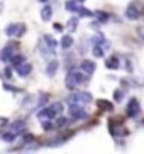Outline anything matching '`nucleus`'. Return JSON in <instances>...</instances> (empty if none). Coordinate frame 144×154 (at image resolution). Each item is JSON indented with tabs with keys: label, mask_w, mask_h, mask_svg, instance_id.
<instances>
[{
	"label": "nucleus",
	"mask_w": 144,
	"mask_h": 154,
	"mask_svg": "<svg viewBox=\"0 0 144 154\" xmlns=\"http://www.w3.org/2000/svg\"><path fill=\"white\" fill-rule=\"evenodd\" d=\"M61 112H63V105L58 102V103H53L51 107L42 109L39 113H37V117H39L41 120H46V119H49V120H51V119H54L56 115H59Z\"/></svg>",
	"instance_id": "nucleus-1"
},
{
	"label": "nucleus",
	"mask_w": 144,
	"mask_h": 154,
	"mask_svg": "<svg viewBox=\"0 0 144 154\" xmlns=\"http://www.w3.org/2000/svg\"><path fill=\"white\" fill-rule=\"evenodd\" d=\"M44 42H46V46L49 48V49H56V46H58V41L54 39L53 36H44Z\"/></svg>",
	"instance_id": "nucleus-17"
},
{
	"label": "nucleus",
	"mask_w": 144,
	"mask_h": 154,
	"mask_svg": "<svg viewBox=\"0 0 144 154\" xmlns=\"http://www.w3.org/2000/svg\"><path fill=\"white\" fill-rule=\"evenodd\" d=\"M39 2H48V0H39Z\"/></svg>",
	"instance_id": "nucleus-33"
},
{
	"label": "nucleus",
	"mask_w": 144,
	"mask_h": 154,
	"mask_svg": "<svg viewBox=\"0 0 144 154\" xmlns=\"http://www.w3.org/2000/svg\"><path fill=\"white\" fill-rule=\"evenodd\" d=\"M39 49H41V56H44V58H49V56H51V54H53V53H54L53 49H49V48L46 46V42H44V41L41 42Z\"/></svg>",
	"instance_id": "nucleus-16"
},
{
	"label": "nucleus",
	"mask_w": 144,
	"mask_h": 154,
	"mask_svg": "<svg viewBox=\"0 0 144 154\" xmlns=\"http://www.w3.org/2000/svg\"><path fill=\"white\" fill-rule=\"evenodd\" d=\"M92 53H93L95 58H102V56H104V48H102V46H93Z\"/></svg>",
	"instance_id": "nucleus-21"
},
{
	"label": "nucleus",
	"mask_w": 144,
	"mask_h": 154,
	"mask_svg": "<svg viewBox=\"0 0 144 154\" xmlns=\"http://www.w3.org/2000/svg\"><path fill=\"white\" fill-rule=\"evenodd\" d=\"M26 32V27H24V24H10L5 27V34L9 37H20Z\"/></svg>",
	"instance_id": "nucleus-5"
},
{
	"label": "nucleus",
	"mask_w": 144,
	"mask_h": 154,
	"mask_svg": "<svg viewBox=\"0 0 144 154\" xmlns=\"http://www.w3.org/2000/svg\"><path fill=\"white\" fill-rule=\"evenodd\" d=\"M139 113V103L136 98H131L129 100V105H127V115L129 117H136Z\"/></svg>",
	"instance_id": "nucleus-7"
},
{
	"label": "nucleus",
	"mask_w": 144,
	"mask_h": 154,
	"mask_svg": "<svg viewBox=\"0 0 144 154\" xmlns=\"http://www.w3.org/2000/svg\"><path fill=\"white\" fill-rule=\"evenodd\" d=\"M80 68H81V71L85 73V75H93L95 73V68H97V64L93 63V61H90V59H83L81 61V64H80Z\"/></svg>",
	"instance_id": "nucleus-6"
},
{
	"label": "nucleus",
	"mask_w": 144,
	"mask_h": 154,
	"mask_svg": "<svg viewBox=\"0 0 144 154\" xmlns=\"http://www.w3.org/2000/svg\"><path fill=\"white\" fill-rule=\"evenodd\" d=\"M64 9L70 10V12H78V9H80V5H78L77 0H68L66 4H64Z\"/></svg>",
	"instance_id": "nucleus-14"
},
{
	"label": "nucleus",
	"mask_w": 144,
	"mask_h": 154,
	"mask_svg": "<svg viewBox=\"0 0 144 154\" xmlns=\"http://www.w3.org/2000/svg\"><path fill=\"white\" fill-rule=\"evenodd\" d=\"M71 46H73V37L71 36H63V39H61V48H63L64 51H68Z\"/></svg>",
	"instance_id": "nucleus-15"
},
{
	"label": "nucleus",
	"mask_w": 144,
	"mask_h": 154,
	"mask_svg": "<svg viewBox=\"0 0 144 154\" xmlns=\"http://www.w3.org/2000/svg\"><path fill=\"white\" fill-rule=\"evenodd\" d=\"M12 56H14V44L5 46L4 49H2V53H0V59L2 61H10Z\"/></svg>",
	"instance_id": "nucleus-10"
},
{
	"label": "nucleus",
	"mask_w": 144,
	"mask_h": 154,
	"mask_svg": "<svg viewBox=\"0 0 144 154\" xmlns=\"http://www.w3.org/2000/svg\"><path fill=\"white\" fill-rule=\"evenodd\" d=\"M107 68L108 69H119L121 68V59L119 58H115V56H112V58H108L107 59Z\"/></svg>",
	"instance_id": "nucleus-12"
},
{
	"label": "nucleus",
	"mask_w": 144,
	"mask_h": 154,
	"mask_svg": "<svg viewBox=\"0 0 144 154\" xmlns=\"http://www.w3.org/2000/svg\"><path fill=\"white\" fill-rule=\"evenodd\" d=\"M95 17L99 19L100 22H107L108 20V15L105 14V12H95Z\"/></svg>",
	"instance_id": "nucleus-24"
},
{
	"label": "nucleus",
	"mask_w": 144,
	"mask_h": 154,
	"mask_svg": "<svg viewBox=\"0 0 144 154\" xmlns=\"http://www.w3.org/2000/svg\"><path fill=\"white\" fill-rule=\"evenodd\" d=\"M122 93H124V91H122L121 88H117V90L114 91V98H115V102H121L122 100Z\"/></svg>",
	"instance_id": "nucleus-26"
},
{
	"label": "nucleus",
	"mask_w": 144,
	"mask_h": 154,
	"mask_svg": "<svg viewBox=\"0 0 144 154\" xmlns=\"http://www.w3.org/2000/svg\"><path fill=\"white\" fill-rule=\"evenodd\" d=\"M126 17L129 19V20H137V19H139V10H137L136 4H131L126 9Z\"/></svg>",
	"instance_id": "nucleus-8"
},
{
	"label": "nucleus",
	"mask_w": 144,
	"mask_h": 154,
	"mask_svg": "<svg viewBox=\"0 0 144 154\" xmlns=\"http://www.w3.org/2000/svg\"><path fill=\"white\" fill-rule=\"evenodd\" d=\"M70 117L71 119H77V120H81V119L86 117V110L83 109V105H78V103H70Z\"/></svg>",
	"instance_id": "nucleus-4"
},
{
	"label": "nucleus",
	"mask_w": 144,
	"mask_h": 154,
	"mask_svg": "<svg viewBox=\"0 0 144 154\" xmlns=\"http://www.w3.org/2000/svg\"><path fill=\"white\" fill-rule=\"evenodd\" d=\"M85 82H86V78H85V73L83 71H70L66 75V86L68 88L83 85Z\"/></svg>",
	"instance_id": "nucleus-2"
},
{
	"label": "nucleus",
	"mask_w": 144,
	"mask_h": 154,
	"mask_svg": "<svg viewBox=\"0 0 144 154\" xmlns=\"http://www.w3.org/2000/svg\"><path fill=\"white\" fill-rule=\"evenodd\" d=\"M141 34H142V37H144V29H142V32H141Z\"/></svg>",
	"instance_id": "nucleus-31"
},
{
	"label": "nucleus",
	"mask_w": 144,
	"mask_h": 154,
	"mask_svg": "<svg viewBox=\"0 0 144 154\" xmlns=\"http://www.w3.org/2000/svg\"><path fill=\"white\" fill-rule=\"evenodd\" d=\"M31 64L29 63H20V64H17L15 66V73H17L19 76H27L29 73H31Z\"/></svg>",
	"instance_id": "nucleus-9"
},
{
	"label": "nucleus",
	"mask_w": 144,
	"mask_h": 154,
	"mask_svg": "<svg viewBox=\"0 0 144 154\" xmlns=\"http://www.w3.org/2000/svg\"><path fill=\"white\" fill-rule=\"evenodd\" d=\"M2 10H4V0H0V14H2Z\"/></svg>",
	"instance_id": "nucleus-30"
},
{
	"label": "nucleus",
	"mask_w": 144,
	"mask_h": 154,
	"mask_svg": "<svg viewBox=\"0 0 144 154\" xmlns=\"http://www.w3.org/2000/svg\"><path fill=\"white\" fill-rule=\"evenodd\" d=\"M12 129H14V131H20V129H24V124H22V122L14 124V125H12Z\"/></svg>",
	"instance_id": "nucleus-27"
},
{
	"label": "nucleus",
	"mask_w": 144,
	"mask_h": 154,
	"mask_svg": "<svg viewBox=\"0 0 144 154\" xmlns=\"http://www.w3.org/2000/svg\"><path fill=\"white\" fill-rule=\"evenodd\" d=\"M10 75H12V71H10V69L7 68V69H5V76H7V78H10Z\"/></svg>",
	"instance_id": "nucleus-29"
},
{
	"label": "nucleus",
	"mask_w": 144,
	"mask_h": 154,
	"mask_svg": "<svg viewBox=\"0 0 144 154\" xmlns=\"http://www.w3.org/2000/svg\"><path fill=\"white\" fill-rule=\"evenodd\" d=\"M2 139H4L5 142H12V140L15 139V136H14V134H10V132H7V134H2Z\"/></svg>",
	"instance_id": "nucleus-25"
},
{
	"label": "nucleus",
	"mask_w": 144,
	"mask_h": 154,
	"mask_svg": "<svg viewBox=\"0 0 144 154\" xmlns=\"http://www.w3.org/2000/svg\"><path fill=\"white\" fill-rule=\"evenodd\" d=\"M54 31L61 32V31H63V26H61V24H54Z\"/></svg>",
	"instance_id": "nucleus-28"
},
{
	"label": "nucleus",
	"mask_w": 144,
	"mask_h": 154,
	"mask_svg": "<svg viewBox=\"0 0 144 154\" xmlns=\"http://www.w3.org/2000/svg\"><path fill=\"white\" fill-rule=\"evenodd\" d=\"M58 68H59V63L56 61V59L49 61V63H48V68H46V75H48L49 78H53L54 75H56V71H58Z\"/></svg>",
	"instance_id": "nucleus-11"
},
{
	"label": "nucleus",
	"mask_w": 144,
	"mask_h": 154,
	"mask_svg": "<svg viewBox=\"0 0 144 154\" xmlns=\"http://www.w3.org/2000/svg\"><path fill=\"white\" fill-rule=\"evenodd\" d=\"M78 27V19L77 17H71L70 20H68V29H70V32H75Z\"/></svg>",
	"instance_id": "nucleus-19"
},
{
	"label": "nucleus",
	"mask_w": 144,
	"mask_h": 154,
	"mask_svg": "<svg viewBox=\"0 0 144 154\" xmlns=\"http://www.w3.org/2000/svg\"><path fill=\"white\" fill-rule=\"evenodd\" d=\"M68 103H78V105H83V103H90L92 100V95L88 93V91H83V93H73V95L68 97Z\"/></svg>",
	"instance_id": "nucleus-3"
},
{
	"label": "nucleus",
	"mask_w": 144,
	"mask_h": 154,
	"mask_svg": "<svg viewBox=\"0 0 144 154\" xmlns=\"http://www.w3.org/2000/svg\"><path fill=\"white\" fill-rule=\"evenodd\" d=\"M51 15H53V7H51V5H46L44 9L41 10V19H42L44 22H48L51 19Z\"/></svg>",
	"instance_id": "nucleus-13"
},
{
	"label": "nucleus",
	"mask_w": 144,
	"mask_h": 154,
	"mask_svg": "<svg viewBox=\"0 0 144 154\" xmlns=\"http://www.w3.org/2000/svg\"><path fill=\"white\" fill-rule=\"evenodd\" d=\"M78 14H80V17H92V15H93V12H90L88 9L80 7V9H78Z\"/></svg>",
	"instance_id": "nucleus-22"
},
{
	"label": "nucleus",
	"mask_w": 144,
	"mask_h": 154,
	"mask_svg": "<svg viewBox=\"0 0 144 154\" xmlns=\"http://www.w3.org/2000/svg\"><path fill=\"white\" fill-rule=\"evenodd\" d=\"M68 124H70V119H63V117H61V119H58L53 125L56 127V129H61V127H66Z\"/></svg>",
	"instance_id": "nucleus-20"
},
{
	"label": "nucleus",
	"mask_w": 144,
	"mask_h": 154,
	"mask_svg": "<svg viewBox=\"0 0 144 154\" xmlns=\"http://www.w3.org/2000/svg\"><path fill=\"white\" fill-rule=\"evenodd\" d=\"M10 61H12V64H14V68H15V66H17V64L24 63V58H22V56H15V54H14L12 58H10Z\"/></svg>",
	"instance_id": "nucleus-23"
},
{
	"label": "nucleus",
	"mask_w": 144,
	"mask_h": 154,
	"mask_svg": "<svg viewBox=\"0 0 144 154\" xmlns=\"http://www.w3.org/2000/svg\"><path fill=\"white\" fill-rule=\"evenodd\" d=\"M97 105H99L102 110H114V105L108 102V100H97Z\"/></svg>",
	"instance_id": "nucleus-18"
},
{
	"label": "nucleus",
	"mask_w": 144,
	"mask_h": 154,
	"mask_svg": "<svg viewBox=\"0 0 144 154\" xmlns=\"http://www.w3.org/2000/svg\"><path fill=\"white\" fill-rule=\"evenodd\" d=\"M77 2H85V0H77Z\"/></svg>",
	"instance_id": "nucleus-32"
}]
</instances>
